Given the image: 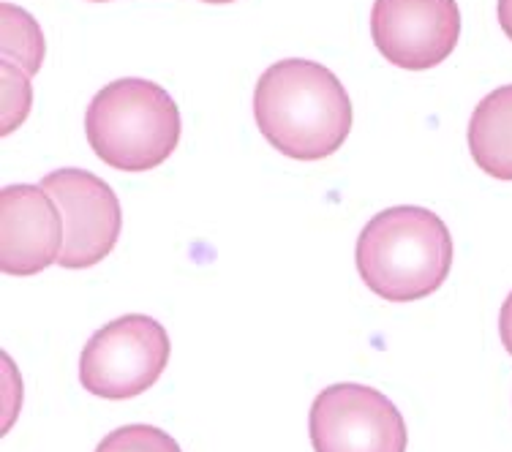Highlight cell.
Listing matches in <instances>:
<instances>
[{"mask_svg": "<svg viewBox=\"0 0 512 452\" xmlns=\"http://www.w3.org/2000/svg\"><path fill=\"white\" fill-rule=\"evenodd\" d=\"M169 335L153 316L126 314L99 327L79 357V382L104 401L148 393L169 363Z\"/></svg>", "mask_w": 512, "mask_h": 452, "instance_id": "4", "label": "cell"}, {"mask_svg": "<svg viewBox=\"0 0 512 452\" xmlns=\"http://www.w3.org/2000/svg\"><path fill=\"white\" fill-rule=\"evenodd\" d=\"M63 216V270H88L112 254L123 229L115 191L88 169H55L41 180Z\"/></svg>", "mask_w": 512, "mask_h": 452, "instance_id": "6", "label": "cell"}, {"mask_svg": "<svg viewBox=\"0 0 512 452\" xmlns=\"http://www.w3.org/2000/svg\"><path fill=\"white\" fill-rule=\"evenodd\" d=\"M90 3H107V0H90Z\"/></svg>", "mask_w": 512, "mask_h": 452, "instance_id": "15", "label": "cell"}, {"mask_svg": "<svg viewBox=\"0 0 512 452\" xmlns=\"http://www.w3.org/2000/svg\"><path fill=\"white\" fill-rule=\"evenodd\" d=\"M496 14H499V25H502L504 36L512 41V0H499Z\"/></svg>", "mask_w": 512, "mask_h": 452, "instance_id": "13", "label": "cell"}, {"mask_svg": "<svg viewBox=\"0 0 512 452\" xmlns=\"http://www.w3.org/2000/svg\"><path fill=\"white\" fill-rule=\"evenodd\" d=\"M308 433L316 452H406L409 444L398 406L357 382L333 384L316 395Z\"/></svg>", "mask_w": 512, "mask_h": 452, "instance_id": "5", "label": "cell"}, {"mask_svg": "<svg viewBox=\"0 0 512 452\" xmlns=\"http://www.w3.org/2000/svg\"><path fill=\"white\" fill-rule=\"evenodd\" d=\"M371 39L398 69L428 71L455 52L461 9L455 0H374Z\"/></svg>", "mask_w": 512, "mask_h": 452, "instance_id": "7", "label": "cell"}, {"mask_svg": "<svg viewBox=\"0 0 512 452\" xmlns=\"http://www.w3.org/2000/svg\"><path fill=\"white\" fill-rule=\"evenodd\" d=\"M453 235L434 210L387 207L357 240V273L382 300L412 303L434 295L453 270Z\"/></svg>", "mask_w": 512, "mask_h": 452, "instance_id": "2", "label": "cell"}, {"mask_svg": "<svg viewBox=\"0 0 512 452\" xmlns=\"http://www.w3.org/2000/svg\"><path fill=\"white\" fill-rule=\"evenodd\" d=\"M499 335H502L504 349H507L512 357V292L507 295V300H504L502 314H499Z\"/></svg>", "mask_w": 512, "mask_h": 452, "instance_id": "12", "label": "cell"}, {"mask_svg": "<svg viewBox=\"0 0 512 452\" xmlns=\"http://www.w3.org/2000/svg\"><path fill=\"white\" fill-rule=\"evenodd\" d=\"M180 131L178 104L150 79L109 82L85 112L88 145L104 164L120 172L161 167L178 148Z\"/></svg>", "mask_w": 512, "mask_h": 452, "instance_id": "3", "label": "cell"}, {"mask_svg": "<svg viewBox=\"0 0 512 452\" xmlns=\"http://www.w3.org/2000/svg\"><path fill=\"white\" fill-rule=\"evenodd\" d=\"M0 265L6 276H36L63 251V216L41 186L0 191Z\"/></svg>", "mask_w": 512, "mask_h": 452, "instance_id": "8", "label": "cell"}, {"mask_svg": "<svg viewBox=\"0 0 512 452\" xmlns=\"http://www.w3.org/2000/svg\"><path fill=\"white\" fill-rule=\"evenodd\" d=\"M202 3H210V6H227V3H235V0H202Z\"/></svg>", "mask_w": 512, "mask_h": 452, "instance_id": "14", "label": "cell"}, {"mask_svg": "<svg viewBox=\"0 0 512 452\" xmlns=\"http://www.w3.org/2000/svg\"><path fill=\"white\" fill-rule=\"evenodd\" d=\"M3 60H17L28 74H36L44 60V39L28 11L3 6Z\"/></svg>", "mask_w": 512, "mask_h": 452, "instance_id": "10", "label": "cell"}, {"mask_svg": "<svg viewBox=\"0 0 512 452\" xmlns=\"http://www.w3.org/2000/svg\"><path fill=\"white\" fill-rule=\"evenodd\" d=\"M469 150L485 175L512 183V85L491 90L469 120Z\"/></svg>", "mask_w": 512, "mask_h": 452, "instance_id": "9", "label": "cell"}, {"mask_svg": "<svg viewBox=\"0 0 512 452\" xmlns=\"http://www.w3.org/2000/svg\"><path fill=\"white\" fill-rule=\"evenodd\" d=\"M254 118L262 137L292 161H322L352 131V101L333 71L316 60H278L259 77Z\"/></svg>", "mask_w": 512, "mask_h": 452, "instance_id": "1", "label": "cell"}, {"mask_svg": "<svg viewBox=\"0 0 512 452\" xmlns=\"http://www.w3.org/2000/svg\"><path fill=\"white\" fill-rule=\"evenodd\" d=\"M96 452H183L180 444L156 425H123L107 433Z\"/></svg>", "mask_w": 512, "mask_h": 452, "instance_id": "11", "label": "cell"}]
</instances>
